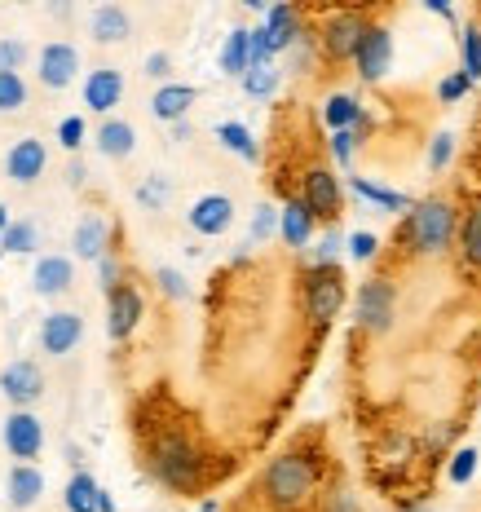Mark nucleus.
I'll list each match as a JSON object with an SVG mask.
<instances>
[{"label":"nucleus","instance_id":"nucleus-1","mask_svg":"<svg viewBox=\"0 0 481 512\" xmlns=\"http://www.w3.org/2000/svg\"><path fill=\"white\" fill-rule=\"evenodd\" d=\"M318 490V460L305 451H283L265 464L261 495L274 512H301Z\"/></svg>","mask_w":481,"mask_h":512},{"label":"nucleus","instance_id":"nucleus-2","mask_svg":"<svg viewBox=\"0 0 481 512\" xmlns=\"http://www.w3.org/2000/svg\"><path fill=\"white\" fill-rule=\"evenodd\" d=\"M459 234V217L446 199H420L411 212L402 217L398 239L411 248L415 256H437L451 248V239Z\"/></svg>","mask_w":481,"mask_h":512},{"label":"nucleus","instance_id":"nucleus-3","mask_svg":"<svg viewBox=\"0 0 481 512\" xmlns=\"http://www.w3.org/2000/svg\"><path fill=\"white\" fill-rule=\"evenodd\" d=\"M151 473L159 486H168L173 495H195L203 486V460L195 451V442H190L186 433H164L151 442Z\"/></svg>","mask_w":481,"mask_h":512},{"label":"nucleus","instance_id":"nucleus-4","mask_svg":"<svg viewBox=\"0 0 481 512\" xmlns=\"http://www.w3.org/2000/svg\"><path fill=\"white\" fill-rule=\"evenodd\" d=\"M345 309V279L336 265H314L305 274V314L314 327H327Z\"/></svg>","mask_w":481,"mask_h":512},{"label":"nucleus","instance_id":"nucleus-5","mask_svg":"<svg viewBox=\"0 0 481 512\" xmlns=\"http://www.w3.org/2000/svg\"><path fill=\"white\" fill-rule=\"evenodd\" d=\"M367 31H371L367 14H358V9H340V14H331L323 23V31H318V49H323L331 62H354L362 40H367Z\"/></svg>","mask_w":481,"mask_h":512},{"label":"nucleus","instance_id":"nucleus-6","mask_svg":"<svg viewBox=\"0 0 481 512\" xmlns=\"http://www.w3.org/2000/svg\"><path fill=\"white\" fill-rule=\"evenodd\" d=\"M393 309H398V292H393L389 279H367L358 287V301H354V318L362 332H389L393 327Z\"/></svg>","mask_w":481,"mask_h":512},{"label":"nucleus","instance_id":"nucleus-7","mask_svg":"<svg viewBox=\"0 0 481 512\" xmlns=\"http://www.w3.org/2000/svg\"><path fill=\"white\" fill-rule=\"evenodd\" d=\"M0 437H5V451L14 455L18 464L40 460V451H45V424H40L36 411H9Z\"/></svg>","mask_w":481,"mask_h":512},{"label":"nucleus","instance_id":"nucleus-8","mask_svg":"<svg viewBox=\"0 0 481 512\" xmlns=\"http://www.w3.org/2000/svg\"><path fill=\"white\" fill-rule=\"evenodd\" d=\"M0 393L14 402V411H31L45 398V371H40V362H31V358L9 362V367L0 371Z\"/></svg>","mask_w":481,"mask_h":512},{"label":"nucleus","instance_id":"nucleus-9","mask_svg":"<svg viewBox=\"0 0 481 512\" xmlns=\"http://www.w3.org/2000/svg\"><path fill=\"white\" fill-rule=\"evenodd\" d=\"M301 199L309 204V212H314L318 221H336L340 208H345V186H340V177L331 173V168H309Z\"/></svg>","mask_w":481,"mask_h":512},{"label":"nucleus","instance_id":"nucleus-10","mask_svg":"<svg viewBox=\"0 0 481 512\" xmlns=\"http://www.w3.org/2000/svg\"><path fill=\"white\" fill-rule=\"evenodd\" d=\"M354 67H358L362 84H380L384 76H389V67H393V31L389 27L371 23L367 40H362V49L354 58Z\"/></svg>","mask_w":481,"mask_h":512},{"label":"nucleus","instance_id":"nucleus-11","mask_svg":"<svg viewBox=\"0 0 481 512\" xmlns=\"http://www.w3.org/2000/svg\"><path fill=\"white\" fill-rule=\"evenodd\" d=\"M146 305H142V292L137 287H115L111 296H106V336L111 340H128L137 332V323H142Z\"/></svg>","mask_w":481,"mask_h":512},{"label":"nucleus","instance_id":"nucleus-12","mask_svg":"<svg viewBox=\"0 0 481 512\" xmlns=\"http://www.w3.org/2000/svg\"><path fill=\"white\" fill-rule=\"evenodd\" d=\"M80 336H84V318L76 309H53L45 323H40V349L49 358H67L80 345Z\"/></svg>","mask_w":481,"mask_h":512},{"label":"nucleus","instance_id":"nucleus-13","mask_svg":"<svg viewBox=\"0 0 481 512\" xmlns=\"http://www.w3.org/2000/svg\"><path fill=\"white\" fill-rule=\"evenodd\" d=\"M45 168H49V151H45V142H40V137H18V142L5 151V177L18 181V186L40 181Z\"/></svg>","mask_w":481,"mask_h":512},{"label":"nucleus","instance_id":"nucleus-14","mask_svg":"<svg viewBox=\"0 0 481 512\" xmlns=\"http://www.w3.org/2000/svg\"><path fill=\"white\" fill-rule=\"evenodd\" d=\"M186 221L203 239H217V234H226L234 226V199L230 195H199L195 204H190Z\"/></svg>","mask_w":481,"mask_h":512},{"label":"nucleus","instance_id":"nucleus-15","mask_svg":"<svg viewBox=\"0 0 481 512\" xmlns=\"http://www.w3.org/2000/svg\"><path fill=\"white\" fill-rule=\"evenodd\" d=\"M80 76V49L67 45V40H53V45L40 49V84L45 89H67Z\"/></svg>","mask_w":481,"mask_h":512},{"label":"nucleus","instance_id":"nucleus-16","mask_svg":"<svg viewBox=\"0 0 481 512\" xmlns=\"http://www.w3.org/2000/svg\"><path fill=\"white\" fill-rule=\"evenodd\" d=\"M124 98V71L115 67H98L84 76V106H89L93 115H111L115 106Z\"/></svg>","mask_w":481,"mask_h":512},{"label":"nucleus","instance_id":"nucleus-17","mask_svg":"<svg viewBox=\"0 0 481 512\" xmlns=\"http://www.w3.org/2000/svg\"><path fill=\"white\" fill-rule=\"evenodd\" d=\"M71 283H76V265H71V256H40L36 270H31V287H36V296H45V301H58L62 292H71Z\"/></svg>","mask_w":481,"mask_h":512},{"label":"nucleus","instance_id":"nucleus-18","mask_svg":"<svg viewBox=\"0 0 481 512\" xmlns=\"http://www.w3.org/2000/svg\"><path fill=\"white\" fill-rule=\"evenodd\" d=\"M71 248H76V261H93V265L111 252V226H106L102 212H84V217L76 221Z\"/></svg>","mask_w":481,"mask_h":512},{"label":"nucleus","instance_id":"nucleus-19","mask_svg":"<svg viewBox=\"0 0 481 512\" xmlns=\"http://www.w3.org/2000/svg\"><path fill=\"white\" fill-rule=\"evenodd\" d=\"M195 98H199V89L195 84H159L155 89V98H151V115L155 120H164V124H181L186 120V111L195 106Z\"/></svg>","mask_w":481,"mask_h":512},{"label":"nucleus","instance_id":"nucleus-20","mask_svg":"<svg viewBox=\"0 0 481 512\" xmlns=\"http://www.w3.org/2000/svg\"><path fill=\"white\" fill-rule=\"evenodd\" d=\"M265 31H270L274 53H292L296 45H301V36H305L296 5H270L265 9Z\"/></svg>","mask_w":481,"mask_h":512},{"label":"nucleus","instance_id":"nucleus-21","mask_svg":"<svg viewBox=\"0 0 481 512\" xmlns=\"http://www.w3.org/2000/svg\"><path fill=\"white\" fill-rule=\"evenodd\" d=\"M89 36L98 40V45H124V40L133 36V18H128L124 5H98L89 14Z\"/></svg>","mask_w":481,"mask_h":512},{"label":"nucleus","instance_id":"nucleus-22","mask_svg":"<svg viewBox=\"0 0 481 512\" xmlns=\"http://www.w3.org/2000/svg\"><path fill=\"white\" fill-rule=\"evenodd\" d=\"M314 226H318V217L309 212L305 199H287L279 208V239L287 248H305V243L314 239Z\"/></svg>","mask_w":481,"mask_h":512},{"label":"nucleus","instance_id":"nucleus-23","mask_svg":"<svg viewBox=\"0 0 481 512\" xmlns=\"http://www.w3.org/2000/svg\"><path fill=\"white\" fill-rule=\"evenodd\" d=\"M40 495H45V473H40L36 464H14L9 468V508L27 512Z\"/></svg>","mask_w":481,"mask_h":512},{"label":"nucleus","instance_id":"nucleus-24","mask_svg":"<svg viewBox=\"0 0 481 512\" xmlns=\"http://www.w3.org/2000/svg\"><path fill=\"white\" fill-rule=\"evenodd\" d=\"M93 146H98L102 159H128L137 151V128L128 120H115V115H111V120H102L98 142H93Z\"/></svg>","mask_w":481,"mask_h":512},{"label":"nucleus","instance_id":"nucleus-25","mask_svg":"<svg viewBox=\"0 0 481 512\" xmlns=\"http://www.w3.org/2000/svg\"><path fill=\"white\" fill-rule=\"evenodd\" d=\"M323 124L331 133H345V128H367V115H362V102L354 93H331L323 102Z\"/></svg>","mask_w":481,"mask_h":512},{"label":"nucleus","instance_id":"nucleus-26","mask_svg":"<svg viewBox=\"0 0 481 512\" xmlns=\"http://www.w3.org/2000/svg\"><path fill=\"white\" fill-rule=\"evenodd\" d=\"M349 190H354L358 199H367V204L384 208V212H411V208H415V199H411V195L380 186V181H371V177H349Z\"/></svg>","mask_w":481,"mask_h":512},{"label":"nucleus","instance_id":"nucleus-27","mask_svg":"<svg viewBox=\"0 0 481 512\" xmlns=\"http://www.w3.org/2000/svg\"><path fill=\"white\" fill-rule=\"evenodd\" d=\"M252 27H234L226 36V45H221V71L234 80H243L252 71Z\"/></svg>","mask_w":481,"mask_h":512},{"label":"nucleus","instance_id":"nucleus-28","mask_svg":"<svg viewBox=\"0 0 481 512\" xmlns=\"http://www.w3.org/2000/svg\"><path fill=\"white\" fill-rule=\"evenodd\" d=\"M98 495H102V486L84 468H76L67 490H62V504H67V512H98Z\"/></svg>","mask_w":481,"mask_h":512},{"label":"nucleus","instance_id":"nucleus-29","mask_svg":"<svg viewBox=\"0 0 481 512\" xmlns=\"http://www.w3.org/2000/svg\"><path fill=\"white\" fill-rule=\"evenodd\" d=\"M217 142L226 146V151H234L239 159H248V164H256V159H261V146H256L252 128H248V124H239V120L217 124Z\"/></svg>","mask_w":481,"mask_h":512},{"label":"nucleus","instance_id":"nucleus-30","mask_svg":"<svg viewBox=\"0 0 481 512\" xmlns=\"http://www.w3.org/2000/svg\"><path fill=\"white\" fill-rule=\"evenodd\" d=\"M459 252H464V261L473 270H481V199H473V208L459 221Z\"/></svg>","mask_w":481,"mask_h":512},{"label":"nucleus","instance_id":"nucleus-31","mask_svg":"<svg viewBox=\"0 0 481 512\" xmlns=\"http://www.w3.org/2000/svg\"><path fill=\"white\" fill-rule=\"evenodd\" d=\"M0 248L14 252V256H31L40 248V226L36 221H14V226L5 230V239H0Z\"/></svg>","mask_w":481,"mask_h":512},{"label":"nucleus","instance_id":"nucleus-32","mask_svg":"<svg viewBox=\"0 0 481 512\" xmlns=\"http://www.w3.org/2000/svg\"><path fill=\"white\" fill-rule=\"evenodd\" d=\"M459 58H464V67L459 71L477 84L481 80V27L477 23H468L464 31H459Z\"/></svg>","mask_w":481,"mask_h":512},{"label":"nucleus","instance_id":"nucleus-33","mask_svg":"<svg viewBox=\"0 0 481 512\" xmlns=\"http://www.w3.org/2000/svg\"><path fill=\"white\" fill-rule=\"evenodd\" d=\"M168 195H173V181H168L164 173H151L142 186H137V204H142L146 212H159L168 204Z\"/></svg>","mask_w":481,"mask_h":512},{"label":"nucleus","instance_id":"nucleus-34","mask_svg":"<svg viewBox=\"0 0 481 512\" xmlns=\"http://www.w3.org/2000/svg\"><path fill=\"white\" fill-rule=\"evenodd\" d=\"M279 80H283L279 67H252L239 84H243V93H248V98H274V93H279Z\"/></svg>","mask_w":481,"mask_h":512},{"label":"nucleus","instance_id":"nucleus-35","mask_svg":"<svg viewBox=\"0 0 481 512\" xmlns=\"http://www.w3.org/2000/svg\"><path fill=\"white\" fill-rule=\"evenodd\" d=\"M270 234H279V208L274 204H261L252 212V226H248V248H256V243H265Z\"/></svg>","mask_w":481,"mask_h":512},{"label":"nucleus","instance_id":"nucleus-36","mask_svg":"<svg viewBox=\"0 0 481 512\" xmlns=\"http://www.w3.org/2000/svg\"><path fill=\"white\" fill-rule=\"evenodd\" d=\"M27 106V80L23 76H0V115H14Z\"/></svg>","mask_w":481,"mask_h":512},{"label":"nucleus","instance_id":"nucleus-37","mask_svg":"<svg viewBox=\"0 0 481 512\" xmlns=\"http://www.w3.org/2000/svg\"><path fill=\"white\" fill-rule=\"evenodd\" d=\"M477 446H459V451L451 455V468H446V477H451L455 486H468L473 482V473H477Z\"/></svg>","mask_w":481,"mask_h":512},{"label":"nucleus","instance_id":"nucleus-38","mask_svg":"<svg viewBox=\"0 0 481 512\" xmlns=\"http://www.w3.org/2000/svg\"><path fill=\"white\" fill-rule=\"evenodd\" d=\"M155 283H159V292H164L168 301H190V283H186V274L173 270V265H159V270H155Z\"/></svg>","mask_w":481,"mask_h":512},{"label":"nucleus","instance_id":"nucleus-39","mask_svg":"<svg viewBox=\"0 0 481 512\" xmlns=\"http://www.w3.org/2000/svg\"><path fill=\"white\" fill-rule=\"evenodd\" d=\"M27 45H23V40H14V36H9V40H0V76H18V71H23V62H27Z\"/></svg>","mask_w":481,"mask_h":512},{"label":"nucleus","instance_id":"nucleus-40","mask_svg":"<svg viewBox=\"0 0 481 512\" xmlns=\"http://www.w3.org/2000/svg\"><path fill=\"white\" fill-rule=\"evenodd\" d=\"M84 137H89V128H84L80 115H67V120L58 124V146H62V151H71V155H76L80 146H84Z\"/></svg>","mask_w":481,"mask_h":512},{"label":"nucleus","instance_id":"nucleus-41","mask_svg":"<svg viewBox=\"0 0 481 512\" xmlns=\"http://www.w3.org/2000/svg\"><path fill=\"white\" fill-rule=\"evenodd\" d=\"M354 151H358V128H345V133H331V159L340 168L354 164Z\"/></svg>","mask_w":481,"mask_h":512},{"label":"nucleus","instance_id":"nucleus-42","mask_svg":"<svg viewBox=\"0 0 481 512\" xmlns=\"http://www.w3.org/2000/svg\"><path fill=\"white\" fill-rule=\"evenodd\" d=\"M98 283H102L106 296H111L115 287H124V265H120V256H115V252H106L98 261Z\"/></svg>","mask_w":481,"mask_h":512},{"label":"nucleus","instance_id":"nucleus-43","mask_svg":"<svg viewBox=\"0 0 481 512\" xmlns=\"http://www.w3.org/2000/svg\"><path fill=\"white\" fill-rule=\"evenodd\" d=\"M345 252H349V261H371V256L380 252V239L371 230H358V234H349Z\"/></svg>","mask_w":481,"mask_h":512},{"label":"nucleus","instance_id":"nucleus-44","mask_svg":"<svg viewBox=\"0 0 481 512\" xmlns=\"http://www.w3.org/2000/svg\"><path fill=\"white\" fill-rule=\"evenodd\" d=\"M252 67H274V45H270V31H265V23L261 27H252Z\"/></svg>","mask_w":481,"mask_h":512},{"label":"nucleus","instance_id":"nucleus-45","mask_svg":"<svg viewBox=\"0 0 481 512\" xmlns=\"http://www.w3.org/2000/svg\"><path fill=\"white\" fill-rule=\"evenodd\" d=\"M451 155H455V137L451 133H437L429 142V168H433V173H442V168L451 164Z\"/></svg>","mask_w":481,"mask_h":512},{"label":"nucleus","instance_id":"nucleus-46","mask_svg":"<svg viewBox=\"0 0 481 512\" xmlns=\"http://www.w3.org/2000/svg\"><path fill=\"white\" fill-rule=\"evenodd\" d=\"M468 89H473V80H468L464 71H451V76H446L442 84H437V98H442L446 106H451V102H459V98H464Z\"/></svg>","mask_w":481,"mask_h":512},{"label":"nucleus","instance_id":"nucleus-47","mask_svg":"<svg viewBox=\"0 0 481 512\" xmlns=\"http://www.w3.org/2000/svg\"><path fill=\"white\" fill-rule=\"evenodd\" d=\"M349 239H340V230H327L323 234V243L314 248V265H336V256H340V248H345Z\"/></svg>","mask_w":481,"mask_h":512},{"label":"nucleus","instance_id":"nucleus-48","mask_svg":"<svg viewBox=\"0 0 481 512\" xmlns=\"http://www.w3.org/2000/svg\"><path fill=\"white\" fill-rule=\"evenodd\" d=\"M146 76L159 80V84H173V80H168V76H173V53H164V49L146 53Z\"/></svg>","mask_w":481,"mask_h":512},{"label":"nucleus","instance_id":"nucleus-49","mask_svg":"<svg viewBox=\"0 0 481 512\" xmlns=\"http://www.w3.org/2000/svg\"><path fill=\"white\" fill-rule=\"evenodd\" d=\"M323 512H362V508H358V499L349 495V490H331L327 504H323Z\"/></svg>","mask_w":481,"mask_h":512},{"label":"nucleus","instance_id":"nucleus-50","mask_svg":"<svg viewBox=\"0 0 481 512\" xmlns=\"http://www.w3.org/2000/svg\"><path fill=\"white\" fill-rule=\"evenodd\" d=\"M424 9H429V14H437V18H446V23H455V9L446 5V0H424Z\"/></svg>","mask_w":481,"mask_h":512},{"label":"nucleus","instance_id":"nucleus-51","mask_svg":"<svg viewBox=\"0 0 481 512\" xmlns=\"http://www.w3.org/2000/svg\"><path fill=\"white\" fill-rule=\"evenodd\" d=\"M84 177H89V173H84V164L76 159V164L67 168V186H71V190H80V186H84Z\"/></svg>","mask_w":481,"mask_h":512},{"label":"nucleus","instance_id":"nucleus-52","mask_svg":"<svg viewBox=\"0 0 481 512\" xmlns=\"http://www.w3.org/2000/svg\"><path fill=\"white\" fill-rule=\"evenodd\" d=\"M98 512H115V499H111V490H102V495H98Z\"/></svg>","mask_w":481,"mask_h":512},{"label":"nucleus","instance_id":"nucleus-53","mask_svg":"<svg viewBox=\"0 0 481 512\" xmlns=\"http://www.w3.org/2000/svg\"><path fill=\"white\" fill-rule=\"evenodd\" d=\"M9 226H14V217H9V208L0 204V239H5V230H9Z\"/></svg>","mask_w":481,"mask_h":512},{"label":"nucleus","instance_id":"nucleus-54","mask_svg":"<svg viewBox=\"0 0 481 512\" xmlns=\"http://www.w3.org/2000/svg\"><path fill=\"white\" fill-rule=\"evenodd\" d=\"M186 137H190V124H186V120L173 124V142H186Z\"/></svg>","mask_w":481,"mask_h":512}]
</instances>
